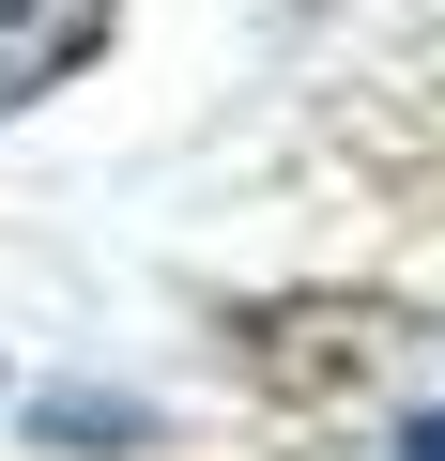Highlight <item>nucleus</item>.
<instances>
[{
    "label": "nucleus",
    "instance_id": "obj_1",
    "mask_svg": "<svg viewBox=\"0 0 445 461\" xmlns=\"http://www.w3.org/2000/svg\"><path fill=\"white\" fill-rule=\"evenodd\" d=\"M123 32V0H0V123H16V108H47L93 47Z\"/></svg>",
    "mask_w": 445,
    "mask_h": 461
},
{
    "label": "nucleus",
    "instance_id": "obj_2",
    "mask_svg": "<svg viewBox=\"0 0 445 461\" xmlns=\"http://www.w3.org/2000/svg\"><path fill=\"white\" fill-rule=\"evenodd\" d=\"M399 461H445V415H414V430H399Z\"/></svg>",
    "mask_w": 445,
    "mask_h": 461
}]
</instances>
